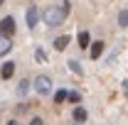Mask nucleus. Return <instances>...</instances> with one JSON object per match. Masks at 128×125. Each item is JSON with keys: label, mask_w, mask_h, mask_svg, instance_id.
<instances>
[{"label": "nucleus", "mask_w": 128, "mask_h": 125, "mask_svg": "<svg viewBox=\"0 0 128 125\" xmlns=\"http://www.w3.org/2000/svg\"><path fill=\"white\" fill-rule=\"evenodd\" d=\"M34 59H37V62H47V54H44L42 49H34Z\"/></svg>", "instance_id": "dca6fc26"}, {"label": "nucleus", "mask_w": 128, "mask_h": 125, "mask_svg": "<svg viewBox=\"0 0 128 125\" xmlns=\"http://www.w3.org/2000/svg\"><path fill=\"white\" fill-rule=\"evenodd\" d=\"M118 25L121 27H128V10H121L118 12Z\"/></svg>", "instance_id": "f8f14e48"}, {"label": "nucleus", "mask_w": 128, "mask_h": 125, "mask_svg": "<svg viewBox=\"0 0 128 125\" xmlns=\"http://www.w3.org/2000/svg\"><path fill=\"white\" fill-rule=\"evenodd\" d=\"M30 81H27V78H22V81H20V83H17V93L20 96H27V91H30Z\"/></svg>", "instance_id": "9b49d317"}, {"label": "nucleus", "mask_w": 128, "mask_h": 125, "mask_svg": "<svg viewBox=\"0 0 128 125\" xmlns=\"http://www.w3.org/2000/svg\"><path fill=\"white\" fill-rule=\"evenodd\" d=\"M34 91H37L40 96H47L49 91H52V78L44 76V74H40V76L34 78Z\"/></svg>", "instance_id": "f03ea898"}, {"label": "nucleus", "mask_w": 128, "mask_h": 125, "mask_svg": "<svg viewBox=\"0 0 128 125\" xmlns=\"http://www.w3.org/2000/svg\"><path fill=\"white\" fill-rule=\"evenodd\" d=\"M37 22H40V10H37L34 5H30V7H27V27L34 30V27H37Z\"/></svg>", "instance_id": "20e7f679"}, {"label": "nucleus", "mask_w": 128, "mask_h": 125, "mask_svg": "<svg viewBox=\"0 0 128 125\" xmlns=\"http://www.w3.org/2000/svg\"><path fill=\"white\" fill-rule=\"evenodd\" d=\"M10 49H12V39H10V37H2V34H0V57H5V54H8Z\"/></svg>", "instance_id": "6e6552de"}, {"label": "nucleus", "mask_w": 128, "mask_h": 125, "mask_svg": "<svg viewBox=\"0 0 128 125\" xmlns=\"http://www.w3.org/2000/svg\"><path fill=\"white\" fill-rule=\"evenodd\" d=\"M69 69H72L76 76H81V74H84V69H81V64H79V62H69Z\"/></svg>", "instance_id": "ddd939ff"}, {"label": "nucleus", "mask_w": 128, "mask_h": 125, "mask_svg": "<svg viewBox=\"0 0 128 125\" xmlns=\"http://www.w3.org/2000/svg\"><path fill=\"white\" fill-rule=\"evenodd\" d=\"M0 5H2V0H0Z\"/></svg>", "instance_id": "6ab92c4d"}, {"label": "nucleus", "mask_w": 128, "mask_h": 125, "mask_svg": "<svg viewBox=\"0 0 128 125\" xmlns=\"http://www.w3.org/2000/svg\"><path fill=\"white\" fill-rule=\"evenodd\" d=\"M12 32H15V20L12 17H2L0 20V34L2 37H10Z\"/></svg>", "instance_id": "7ed1b4c3"}, {"label": "nucleus", "mask_w": 128, "mask_h": 125, "mask_svg": "<svg viewBox=\"0 0 128 125\" xmlns=\"http://www.w3.org/2000/svg\"><path fill=\"white\" fill-rule=\"evenodd\" d=\"M104 49H106L104 42H91V52H89V54H91V59H98V57L104 54Z\"/></svg>", "instance_id": "0eeeda50"}, {"label": "nucleus", "mask_w": 128, "mask_h": 125, "mask_svg": "<svg viewBox=\"0 0 128 125\" xmlns=\"http://www.w3.org/2000/svg\"><path fill=\"white\" fill-rule=\"evenodd\" d=\"M15 66H17L15 62H5V64H2V69H0V76H2V78H10L12 74H15Z\"/></svg>", "instance_id": "423d86ee"}, {"label": "nucleus", "mask_w": 128, "mask_h": 125, "mask_svg": "<svg viewBox=\"0 0 128 125\" xmlns=\"http://www.w3.org/2000/svg\"><path fill=\"white\" fill-rule=\"evenodd\" d=\"M79 47L81 49L91 47V37H89V32H79Z\"/></svg>", "instance_id": "9d476101"}, {"label": "nucleus", "mask_w": 128, "mask_h": 125, "mask_svg": "<svg viewBox=\"0 0 128 125\" xmlns=\"http://www.w3.org/2000/svg\"><path fill=\"white\" fill-rule=\"evenodd\" d=\"M66 101V91H57L54 93V103H64Z\"/></svg>", "instance_id": "2eb2a0df"}, {"label": "nucleus", "mask_w": 128, "mask_h": 125, "mask_svg": "<svg viewBox=\"0 0 128 125\" xmlns=\"http://www.w3.org/2000/svg\"><path fill=\"white\" fill-rule=\"evenodd\" d=\"M42 20H44V25H49V27H59V25H64L66 15H64L62 7H47L42 12Z\"/></svg>", "instance_id": "f257e3e1"}, {"label": "nucleus", "mask_w": 128, "mask_h": 125, "mask_svg": "<svg viewBox=\"0 0 128 125\" xmlns=\"http://www.w3.org/2000/svg\"><path fill=\"white\" fill-rule=\"evenodd\" d=\"M72 118H74V123H76V125H84V123H86V118H89V113H86L84 106H76V108L72 110Z\"/></svg>", "instance_id": "39448f33"}, {"label": "nucleus", "mask_w": 128, "mask_h": 125, "mask_svg": "<svg viewBox=\"0 0 128 125\" xmlns=\"http://www.w3.org/2000/svg\"><path fill=\"white\" fill-rule=\"evenodd\" d=\"M66 47H69V37H66V34H64V37H57V39H54V49H57V52H64Z\"/></svg>", "instance_id": "1a4fd4ad"}, {"label": "nucleus", "mask_w": 128, "mask_h": 125, "mask_svg": "<svg viewBox=\"0 0 128 125\" xmlns=\"http://www.w3.org/2000/svg\"><path fill=\"white\" fill-rule=\"evenodd\" d=\"M8 125H17V120H10V123H8Z\"/></svg>", "instance_id": "a211bd4d"}, {"label": "nucleus", "mask_w": 128, "mask_h": 125, "mask_svg": "<svg viewBox=\"0 0 128 125\" xmlns=\"http://www.w3.org/2000/svg\"><path fill=\"white\" fill-rule=\"evenodd\" d=\"M30 125H44V123H42V118H32Z\"/></svg>", "instance_id": "f3484780"}, {"label": "nucleus", "mask_w": 128, "mask_h": 125, "mask_svg": "<svg viewBox=\"0 0 128 125\" xmlns=\"http://www.w3.org/2000/svg\"><path fill=\"white\" fill-rule=\"evenodd\" d=\"M66 101H69V103H79V101H81V96L76 93V91H72V93H66Z\"/></svg>", "instance_id": "4468645a"}]
</instances>
